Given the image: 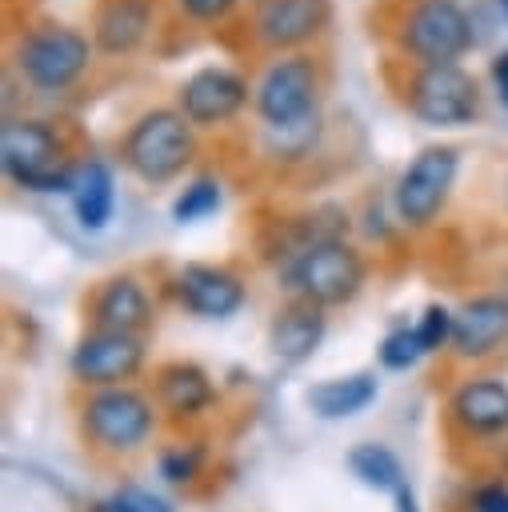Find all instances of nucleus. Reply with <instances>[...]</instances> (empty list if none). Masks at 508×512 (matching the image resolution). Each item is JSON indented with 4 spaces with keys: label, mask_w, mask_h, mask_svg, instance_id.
I'll return each instance as SVG.
<instances>
[{
    "label": "nucleus",
    "mask_w": 508,
    "mask_h": 512,
    "mask_svg": "<svg viewBox=\"0 0 508 512\" xmlns=\"http://www.w3.org/2000/svg\"><path fill=\"white\" fill-rule=\"evenodd\" d=\"M372 36L408 64H460L480 44L476 20L460 0H376Z\"/></svg>",
    "instance_id": "1"
},
{
    "label": "nucleus",
    "mask_w": 508,
    "mask_h": 512,
    "mask_svg": "<svg viewBox=\"0 0 508 512\" xmlns=\"http://www.w3.org/2000/svg\"><path fill=\"white\" fill-rule=\"evenodd\" d=\"M92 152L80 148V132L52 116H8L0 132V164L16 188L72 192L80 164Z\"/></svg>",
    "instance_id": "2"
},
{
    "label": "nucleus",
    "mask_w": 508,
    "mask_h": 512,
    "mask_svg": "<svg viewBox=\"0 0 508 512\" xmlns=\"http://www.w3.org/2000/svg\"><path fill=\"white\" fill-rule=\"evenodd\" d=\"M96 44L76 24L40 16L20 24L8 36V76L20 80L32 96H64L72 92L96 64Z\"/></svg>",
    "instance_id": "3"
},
{
    "label": "nucleus",
    "mask_w": 508,
    "mask_h": 512,
    "mask_svg": "<svg viewBox=\"0 0 508 512\" xmlns=\"http://www.w3.org/2000/svg\"><path fill=\"white\" fill-rule=\"evenodd\" d=\"M380 80L392 100L428 128H464L480 116V80L464 64H408L384 56Z\"/></svg>",
    "instance_id": "4"
},
{
    "label": "nucleus",
    "mask_w": 508,
    "mask_h": 512,
    "mask_svg": "<svg viewBox=\"0 0 508 512\" xmlns=\"http://www.w3.org/2000/svg\"><path fill=\"white\" fill-rule=\"evenodd\" d=\"M200 152L196 128L184 120L176 104H152L136 112L116 144L120 164L148 188H164L180 180Z\"/></svg>",
    "instance_id": "5"
},
{
    "label": "nucleus",
    "mask_w": 508,
    "mask_h": 512,
    "mask_svg": "<svg viewBox=\"0 0 508 512\" xmlns=\"http://www.w3.org/2000/svg\"><path fill=\"white\" fill-rule=\"evenodd\" d=\"M328 84H332V68L320 48L268 56L252 80V116L260 120V128H284L320 116Z\"/></svg>",
    "instance_id": "6"
},
{
    "label": "nucleus",
    "mask_w": 508,
    "mask_h": 512,
    "mask_svg": "<svg viewBox=\"0 0 508 512\" xmlns=\"http://www.w3.org/2000/svg\"><path fill=\"white\" fill-rule=\"evenodd\" d=\"M368 264L344 236H324L300 248L292 260H284V288L292 300H308L320 308L348 304L364 288Z\"/></svg>",
    "instance_id": "7"
},
{
    "label": "nucleus",
    "mask_w": 508,
    "mask_h": 512,
    "mask_svg": "<svg viewBox=\"0 0 508 512\" xmlns=\"http://www.w3.org/2000/svg\"><path fill=\"white\" fill-rule=\"evenodd\" d=\"M240 32L260 56L312 52L332 32V0H252Z\"/></svg>",
    "instance_id": "8"
},
{
    "label": "nucleus",
    "mask_w": 508,
    "mask_h": 512,
    "mask_svg": "<svg viewBox=\"0 0 508 512\" xmlns=\"http://www.w3.org/2000/svg\"><path fill=\"white\" fill-rule=\"evenodd\" d=\"M460 176L456 144H424L400 172L392 188V208L404 228H432L448 208V196Z\"/></svg>",
    "instance_id": "9"
},
{
    "label": "nucleus",
    "mask_w": 508,
    "mask_h": 512,
    "mask_svg": "<svg viewBox=\"0 0 508 512\" xmlns=\"http://www.w3.org/2000/svg\"><path fill=\"white\" fill-rule=\"evenodd\" d=\"M176 108L196 132H216L252 108V80L228 64H204L176 88Z\"/></svg>",
    "instance_id": "10"
},
{
    "label": "nucleus",
    "mask_w": 508,
    "mask_h": 512,
    "mask_svg": "<svg viewBox=\"0 0 508 512\" xmlns=\"http://www.w3.org/2000/svg\"><path fill=\"white\" fill-rule=\"evenodd\" d=\"M84 432L100 444V448H112V452H128L136 444L148 440L152 424H156V412H152V400L128 384L120 388H96L84 408Z\"/></svg>",
    "instance_id": "11"
},
{
    "label": "nucleus",
    "mask_w": 508,
    "mask_h": 512,
    "mask_svg": "<svg viewBox=\"0 0 508 512\" xmlns=\"http://www.w3.org/2000/svg\"><path fill=\"white\" fill-rule=\"evenodd\" d=\"M144 368V340L128 332H88L68 360V372L84 388H120Z\"/></svg>",
    "instance_id": "12"
},
{
    "label": "nucleus",
    "mask_w": 508,
    "mask_h": 512,
    "mask_svg": "<svg viewBox=\"0 0 508 512\" xmlns=\"http://www.w3.org/2000/svg\"><path fill=\"white\" fill-rule=\"evenodd\" d=\"M156 16H160V0H92L88 36L100 56L128 60L156 32Z\"/></svg>",
    "instance_id": "13"
},
{
    "label": "nucleus",
    "mask_w": 508,
    "mask_h": 512,
    "mask_svg": "<svg viewBox=\"0 0 508 512\" xmlns=\"http://www.w3.org/2000/svg\"><path fill=\"white\" fill-rule=\"evenodd\" d=\"M172 292L176 300L192 312V316H204V320H228L232 312H240L248 288L244 280L224 268V264H204V260H192L184 268H176L172 276Z\"/></svg>",
    "instance_id": "14"
},
{
    "label": "nucleus",
    "mask_w": 508,
    "mask_h": 512,
    "mask_svg": "<svg viewBox=\"0 0 508 512\" xmlns=\"http://www.w3.org/2000/svg\"><path fill=\"white\" fill-rule=\"evenodd\" d=\"M88 320L96 332H128L140 336L152 324V296L132 272H116L100 280L88 300Z\"/></svg>",
    "instance_id": "15"
},
{
    "label": "nucleus",
    "mask_w": 508,
    "mask_h": 512,
    "mask_svg": "<svg viewBox=\"0 0 508 512\" xmlns=\"http://www.w3.org/2000/svg\"><path fill=\"white\" fill-rule=\"evenodd\" d=\"M508 340V296H472L456 308L452 348L464 360H480Z\"/></svg>",
    "instance_id": "16"
},
{
    "label": "nucleus",
    "mask_w": 508,
    "mask_h": 512,
    "mask_svg": "<svg viewBox=\"0 0 508 512\" xmlns=\"http://www.w3.org/2000/svg\"><path fill=\"white\" fill-rule=\"evenodd\" d=\"M448 412H452V420H456L464 432H472V436L508 432V384H504V380H492V376L464 380V384L452 392Z\"/></svg>",
    "instance_id": "17"
},
{
    "label": "nucleus",
    "mask_w": 508,
    "mask_h": 512,
    "mask_svg": "<svg viewBox=\"0 0 508 512\" xmlns=\"http://www.w3.org/2000/svg\"><path fill=\"white\" fill-rule=\"evenodd\" d=\"M324 332H328L324 308L320 304H308V300H292V304H284L272 316V324H268V348L280 360L300 364V360H308L320 348Z\"/></svg>",
    "instance_id": "18"
},
{
    "label": "nucleus",
    "mask_w": 508,
    "mask_h": 512,
    "mask_svg": "<svg viewBox=\"0 0 508 512\" xmlns=\"http://www.w3.org/2000/svg\"><path fill=\"white\" fill-rule=\"evenodd\" d=\"M156 400L172 416H200L216 400L212 376L192 360H168L156 368Z\"/></svg>",
    "instance_id": "19"
},
{
    "label": "nucleus",
    "mask_w": 508,
    "mask_h": 512,
    "mask_svg": "<svg viewBox=\"0 0 508 512\" xmlns=\"http://www.w3.org/2000/svg\"><path fill=\"white\" fill-rule=\"evenodd\" d=\"M324 140H328L324 112L296 120V124H284V128H256V152L276 168H296V164L316 160Z\"/></svg>",
    "instance_id": "20"
},
{
    "label": "nucleus",
    "mask_w": 508,
    "mask_h": 512,
    "mask_svg": "<svg viewBox=\"0 0 508 512\" xmlns=\"http://www.w3.org/2000/svg\"><path fill=\"white\" fill-rule=\"evenodd\" d=\"M68 196H72V212H76L80 228L100 232L112 220V208H116V176H112V164L100 160V156H88L80 164Z\"/></svg>",
    "instance_id": "21"
},
{
    "label": "nucleus",
    "mask_w": 508,
    "mask_h": 512,
    "mask_svg": "<svg viewBox=\"0 0 508 512\" xmlns=\"http://www.w3.org/2000/svg\"><path fill=\"white\" fill-rule=\"evenodd\" d=\"M376 376L372 372H352V376H332L308 388V408L324 420H344L364 412L376 400Z\"/></svg>",
    "instance_id": "22"
},
{
    "label": "nucleus",
    "mask_w": 508,
    "mask_h": 512,
    "mask_svg": "<svg viewBox=\"0 0 508 512\" xmlns=\"http://www.w3.org/2000/svg\"><path fill=\"white\" fill-rule=\"evenodd\" d=\"M348 468L368 488H380V492H392V496L404 488V468H400L396 452L384 448V444H356L348 452Z\"/></svg>",
    "instance_id": "23"
},
{
    "label": "nucleus",
    "mask_w": 508,
    "mask_h": 512,
    "mask_svg": "<svg viewBox=\"0 0 508 512\" xmlns=\"http://www.w3.org/2000/svg\"><path fill=\"white\" fill-rule=\"evenodd\" d=\"M220 204H224V184H220V176L200 172V176H192V180L176 192V200H172V220H176V224H192V220L212 216Z\"/></svg>",
    "instance_id": "24"
},
{
    "label": "nucleus",
    "mask_w": 508,
    "mask_h": 512,
    "mask_svg": "<svg viewBox=\"0 0 508 512\" xmlns=\"http://www.w3.org/2000/svg\"><path fill=\"white\" fill-rule=\"evenodd\" d=\"M248 0H172V8H176V16L184 20V24H192V28H224V24H232V20H240V8H244Z\"/></svg>",
    "instance_id": "25"
},
{
    "label": "nucleus",
    "mask_w": 508,
    "mask_h": 512,
    "mask_svg": "<svg viewBox=\"0 0 508 512\" xmlns=\"http://www.w3.org/2000/svg\"><path fill=\"white\" fill-rule=\"evenodd\" d=\"M420 356H424V344H420L416 328H408V324H404V328H392V332L380 340V364L392 368V372L412 368Z\"/></svg>",
    "instance_id": "26"
},
{
    "label": "nucleus",
    "mask_w": 508,
    "mask_h": 512,
    "mask_svg": "<svg viewBox=\"0 0 508 512\" xmlns=\"http://www.w3.org/2000/svg\"><path fill=\"white\" fill-rule=\"evenodd\" d=\"M452 320H456V312H448L444 304H428L424 308V316L412 324L420 344H424V352H436V348L452 344Z\"/></svg>",
    "instance_id": "27"
},
{
    "label": "nucleus",
    "mask_w": 508,
    "mask_h": 512,
    "mask_svg": "<svg viewBox=\"0 0 508 512\" xmlns=\"http://www.w3.org/2000/svg\"><path fill=\"white\" fill-rule=\"evenodd\" d=\"M196 468H200V448H192V444H188V448H172V452L160 456V476L172 480V484L192 480Z\"/></svg>",
    "instance_id": "28"
},
{
    "label": "nucleus",
    "mask_w": 508,
    "mask_h": 512,
    "mask_svg": "<svg viewBox=\"0 0 508 512\" xmlns=\"http://www.w3.org/2000/svg\"><path fill=\"white\" fill-rule=\"evenodd\" d=\"M472 508L476 512H508V484H484L472 496Z\"/></svg>",
    "instance_id": "29"
},
{
    "label": "nucleus",
    "mask_w": 508,
    "mask_h": 512,
    "mask_svg": "<svg viewBox=\"0 0 508 512\" xmlns=\"http://www.w3.org/2000/svg\"><path fill=\"white\" fill-rule=\"evenodd\" d=\"M488 80H492L496 100L508 108V48H500V52L488 60Z\"/></svg>",
    "instance_id": "30"
},
{
    "label": "nucleus",
    "mask_w": 508,
    "mask_h": 512,
    "mask_svg": "<svg viewBox=\"0 0 508 512\" xmlns=\"http://www.w3.org/2000/svg\"><path fill=\"white\" fill-rule=\"evenodd\" d=\"M120 496L132 504V512H172L160 496H152V492H144V488H124Z\"/></svg>",
    "instance_id": "31"
},
{
    "label": "nucleus",
    "mask_w": 508,
    "mask_h": 512,
    "mask_svg": "<svg viewBox=\"0 0 508 512\" xmlns=\"http://www.w3.org/2000/svg\"><path fill=\"white\" fill-rule=\"evenodd\" d=\"M92 512H132V504H128V500H124V496L116 492V496H108V500H100V504H96Z\"/></svg>",
    "instance_id": "32"
},
{
    "label": "nucleus",
    "mask_w": 508,
    "mask_h": 512,
    "mask_svg": "<svg viewBox=\"0 0 508 512\" xmlns=\"http://www.w3.org/2000/svg\"><path fill=\"white\" fill-rule=\"evenodd\" d=\"M396 512H420V508H416V496H412V488H408V484L396 492Z\"/></svg>",
    "instance_id": "33"
},
{
    "label": "nucleus",
    "mask_w": 508,
    "mask_h": 512,
    "mask_svg": "<svg viewBox=\"0 0 508 512\" xmlns=\"http://www.w3.org/2000/svg\"><path fill=\"white\" fill-rule=\"evenodd\" d=\"M496 12H500V20L508 24V0H496Z\"/></svg>",
    "instance_id": "34"
},
{
    "label": "nucleus",
    "mask_w": 508,
    "mask_h": 512,
    "mask_svg": "<svg viewBox=\"0 0 508 512\" xmlns=\"http://www.w3.org/2000/svg\"><path fill=\"white\" fill-rule=\"evenodd\" d=\"M504 212H508V180H504Z\"/></svg>",
    "instance_id": "35"
},
{
    "label": "nucleus",
    "mask_w": 508,
    "mask_h": 512,
    "mask_svg": "<svg viewBox=\"0 0 508 512\" xmlns=\"http://www.w3.org/2000/svg\"><path fill=\"white\" fill-rule=\"evenodd\" d=\"M504 468H508V452H504Z\"/></svg>",
    "instance_id": "36"
},
{
    "label": "nucleus",
    "mask_w": 508,
    "mask_h": 512,
    "mask_svg": "<svg viewBox=\"0 0 508 512\" xmlns=\"http://www.w3.org/2000/svg\"><path fill=\"white\" fill-rule=\"evenodd\" d=\"M504 296H508V288H504Z\"/></svg>",
    "instance_id": "37"
}]
</instances>
